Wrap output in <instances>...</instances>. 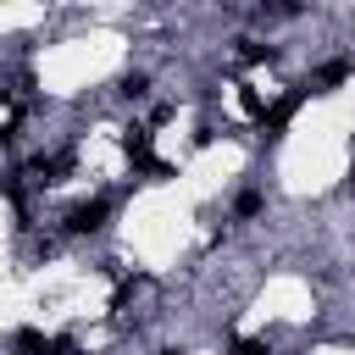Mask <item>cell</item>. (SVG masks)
<instances>
[{"mask_svg":"<svg viewBox=\"0 0 355 355\" xmlns=\"http://www.w3.org/2000/svg\"><path fill=\"white\" fill-rule=\"evenodd\" d=\"M122 144H128V155H133V161H144V155H150V128H128V133H122Z\"/></svg>","mask_w":355,"mask_h":355,"instance_id":"5","label":"cell"},{"mask_svg":"<svg viewBox=\"0 0 355 355\" xmlns=\"http://www.w3.org/2000/svg\"><path fill=\"white\" fill-rule=\"evenodd\" d=\"M349 183H355V172H349Z\"/></svg>","mask_w":355,"mask_h":355,"instance_id":"12","label":"cell"},{"mask_svg":"<svg viewBox=\"0 0 355 355\" xmlns=\"http://www.w3.org/2000/svg\"><path fill=\"white\" fill-rule=\"evenodd\" d=\"M300 100H305V89H300V94H283V100H277V105H272V111H261V128H266V133H272V139H277V133H283V128H288V116H294V111H300Z\"/></svg>","mask_w":355,"mask_h":355,"instance_id":"2","label":"cell"},{"mask_svg":"<svg viewBox=\"0 0 355 355\" xmlns=\"http://www.w3.org/2000/svg\"><path fill=\"white\" fill-rule=\"evenodd\" d=\"M133 166H139V172H144L150 183H161V178H172V161H155V155H144V161H133Z\"/></svg>","mask_w":355,"mask_h":355,"instance_id":"9","label":"cell"},{"mask_svg":"<svg viewBox=\"0 0 355 355\" xmlns=\"http://www.w3.org/2000/svg\"><path fill=\"white\" fill-rule=\"evenodd\" d=\"M239 55H244V61L255 67V61H272L277 50H272V44H261V39H239Z\"/></svg>","mask_w":355,"mask_h":355,"instance_id":"6","label":"cell"},{"mask_svg":"<svg viewBox=\"0 0 355 355\" xmlns=\"http://www.w3.org/2000/svg\"><path fill=\"white\" fill-rule=\"evenodd\" d=\"M233 355H272V344L266 338H244V344H233Z\"/></svg>","mask_w":355,"mask_h":355,"instance_id":"10","label":"cell"},{"mask_svg":"<svg viewBox=\"0 0 355 355\" xmlns=\"http://www.w3.org/2000/svg\"><path fill=\"white\" fill-rule=\"evenodd\" d=\"M144 94H150V78L144 72H128L122 78V100H144Z\"/></svg>","mask_w":355,"mask_h":355,"instance_id":"8","label":"cell"},{"mask_svg":"<svg viewBox=\"0 0 355 355\" xmlns=\"http://www.w3.org/2000/svg\"><path fill=\"white\" fill-rule=\"evenodd\" d=\"M261 211H266V194L261 189H239L233 194V216H261Z\"/></svg>","mask_w":355,"mask_h":355,"instance_id":"4","label":"cell"},{"mask_svg":"<svg viewBox=\"0 0 355 355\" xmlns=\"http://www.w3.org/2000/svg\"><path fill=\"white\" fill-rule=\"evenodd\" d=\"M155 355H183V349H155Z\"/></svg>","mask_w":355,"mask_h":355,"instance_id":"11","label":"cell"},{"mask_svg":"<svg viewBox=\"0 0 355 355\" xmlns=\"http://www.w3.org/2000/svg\"><path fill=\"white\" fill-rule=\"evenodd\" d=\"M349 72H355V67H349V61H327V67H322V72H316V83H322V89H327V83H344V78H349Z\"/></svg>","mask_w":355,"mask_h":355,"instance_id":"7","label":"cell"},{"mask_svg":"<svg viewBox=\"0 0 355 355\" xmlns=\"http://www.w3.org/2000/svg\"><path fill=\"white\" fill-rule=\"evenodd\" d=\"M105 216H111V200H83V205H72V211L61 216V227H67V233H100Z\"/></svg>","mask_w":355,"mask_h":355,"instance_id":"1","label":"cell"},{"mask_svg":"<svg viewBox=\"0 0 355 355\" xmlns=\"http://www.w3.org/2000/svg\"><path fill=\"white\" fill-rule=\"evenodd\" d=\"M11 355H55V349H50V338L39 327H17L11 333Z\"/></svg>","mask_w":355,"mask_h":355,"instance_id":"3","label":"cell"}]
</instances>
